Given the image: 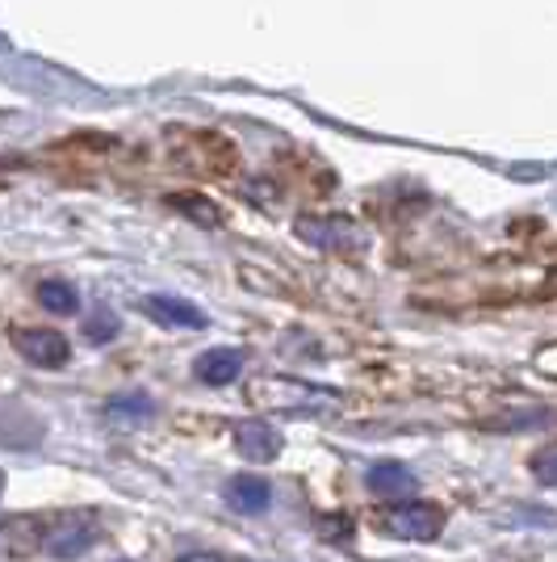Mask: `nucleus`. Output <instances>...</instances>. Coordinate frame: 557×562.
<instances>
[{
  "label": "nucleus",
  "mask_w": 557,
  "mask_h": 562,
  "mask_svg": "<svg viewBox=\"0 0 557 562\" xmlns=\"http://www.w3.org/2000/svg\"><path fill=\"white\" fill-rule=\"evenodd\" d=\"M377 525L398 541H436L444 529V513L428 499H411V504H395L390 513H382Z\"/></svg>",
  "instance_id": "f257e3e1"
},
{
  "label": "nucleus",
  "mask_w": 557,
  "mask_h": 562,
  "mask_svg": "<svg viewBox=\"0 0 557 562\" xmlns=\"http://www.w3.org/2000/svg\"><path fill=\"white\" fill-rule=\"evenodd\" d=\"M13 345H18V352H22L25 361H34L43 370H59V366H68L71 357L68 336H59V331L50 328H22L13 336Z\"/></svg>",
  "instance_id": "f03ea898"
},
{
  "label": "nucleus",
  "mask_w": 557,
  "mask_h": 562,
  "mask_svg": "<svg viewBox=\"0 0 557 562\" xmlns=\"http://www.w3.org/2000/svg\"><path fill=\"white\" fill-rule=\"evenodd\" d=\"M96 538H101V529L93 516H68L64 525H55L47 533V554L50 559H80L93 550Z\"/></svg>",
  "instance_id": "7ed1b4c3"
},
{
  "label": "nucleus",
  "mask_w": 557,
  "mask_h": 562,
  "mask_svg": "<svg viewBox=\"0 0 557 562\" xmlns=\"http://www.w3.org/2000/svg\"><path fill=\"white\" fill-rule=\"evenodd\" d=\"M143 311L160 324V328H185V331H202L209 324L206 311L189 299H172V294H151L143 299Z\"/></svg>",
  "instance_id": "20e7f679"
},
{
  "label": "nucleus",
  "mask_w": 557,
  "mask_h": 562,
  "mask_svg": "<svg viewBox=\"0 0 557 562\" xmlns=\"http://www.w3.org/2000/svg\"><path fill=\"white\" fill-rule=\"evenodd\" d=\"M243 366H248V357L239 349H206L197 361H193V374L197 382H206V386H231L235 378L243 374Z\"/></svg>",
  "instance_id": "39448f33"
},
{
  "label": "nucleus",
  "mask_w": 557,
  "mask_h": 562,
  "mask_svg": "<svg viewBox=\"0 0 557 562\" xmlns=\"http://www.w3.org/2000/svg\"><path fill=\"white\" fill-rule=\"evenodd\" d=\"M235 446H239V453H243L248 462H273V458L281 453V437L273 424L243 420L239 428H235Z\"/></svg>",
  "instance_id": "423d86ee"
},
{
  "label": "nucleus",
  "mask_w": 557,
  "mask_h": 562,
  "mask_svg": "<svg viewBox=\"0 0 557 562\" xmlns=\"http://www.w3.org/2000/svg\"><path fill=\"white\" fill-rule=\"evenodd\" d=\"M227 504H231L235 513L255 516L273 504V487H269V479H260V474H235L231 483H227Z\"/></svg>",
  "instance_id": "0eeeda50"
},
{
  "label": "nucleus",
  "mask_w": 557,
  "mask_h": 562,
  "mask_svg": "<svg viewBox=\"0 0 557 562\" xmlns=\"http://www.w3.org/2000/svg\"><path fill=\"white\" fill-rule=\"evenodd\" d=\"M298 232H303V239L319 244V248H344L349 244L344 235H356V227L349 218H303Z\"/></svg>",
  "instance_id": "6e6552de"
},
{
  "label": "nucleus",
  "mask_w": 557,
  "mask_h": 562,
  "mask_svg": "<svg viewBox=\"0 0 557 562\" xmlns=\"http://www.w3.org/2000/svg\"><path fill=\"white\" fill-rule=\"evenodd\" d=\"M370 492L390 495V499L416 492V474L407 467H398V462H377V467H370Z\"/></svg>",
  "instance_id": "1a4fd4ad"
},
{
  "label": "nucleus",
  "mask_w": 557,
  "mask_h": 562,
  "mask_svg": "<svg viewBox=\"0 0 557 562\" xmlns=\"http://www.w3.org/2000/svg\"><path fill=\"white\" fill-rule=\"evenodd\" d=\"M38 303L47 306L50 315H76L80 311V294H76V285H68V281H43L38 285Z\"/></svg>",
  "instance_id": "9d476101"
},
{
  "label": "nucleus",
  "mask_w": 557,
  "mask_h": 562,
  "mask_svg": "<svg viewBox=\"0 0 557 562\" xmlns=\"http://www.w3.org/2000/svg\"><path fill=\"white\" fill-rule=\"evenodd\" d=\"M110 416L114 420H151L156 416V403H151V395H117L110 398Z\"/></svg>",
  "instance_id": "9b49d317"
},
{
  "label": "nucleus",
  "mask_w": 557,
  "mask_h": 562,
  "mask_svg": "<svg viewBox=\"0 0 557 562\" xmlns=\"http://www.w3.org/2000/svg\"><path fill=\"white\" fill-rule=\"evenodd\" d=\"M117 328H122V324H117V315L110 311V306H101L93 319L84 324V336H89L93 345H110V340L117 336Z\"/></svg>",
  "instance_id": "f8f14e48"
},
{
  "label": "nucleus",
  "mask_w": 557,
  "mask_h": 562,
  "mask_svg": "<svg viewBox=\"0 0 557 562\" xmlns=\"http://www.w3.org/2000/svg\"><path fill=\"white\" fill-rule=\"evenodd\" d=\"M533 470H536V479H541V483H557V449H549V453H536Z\"/></svg>",
  "instance_id": "ddd939ff"
},
{
  "label": "nucleus",
  "mask_w": 557,
  "mask_h": 562,
  "mask_svg": "<svg viewBox=\"0 0 557 562\" xmlns=\"http://www.w3.org/2000/svg\"><path fill=\"white\" fill-rule=\"evenodd\" d=\"M536 366H541V374H554L557 378V345L536 352Z\"/></svg>",
  "instance_id": "4468645a"
},
{
  "label": "nucleus",
  "mask_w": 557,
  "mask_h": 562,
  "mask_svg": "<svg viewBox=\"0 0 557 562\" xmlns=\"http://www.w3.org/2000/svg\"><path fill=\"white\" fill-rule=\"evenodd\" d=\"M0 492H4V474H0Z\"/></svg>",
  "instance_id": "2eb2a0df"
}]
</instances>
